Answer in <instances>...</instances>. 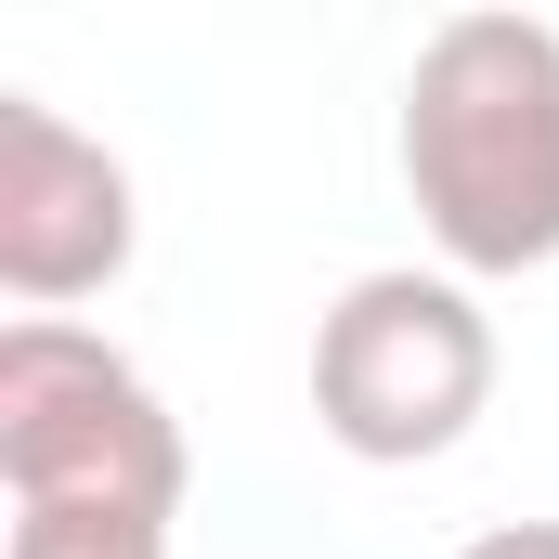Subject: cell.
Wrapping results in <instances>:
<instances>
[{
  "label": "cell",
  "instance_id": "5b68a950",
  "mask_svg": "<svg viewBox=\"0 0 559 559\" xmlns=\"http://www.w3.org/2000/svg\"><path fill=\"white\" fill-rule=\"evenodd\" d=\"M0 559H169V521H143V508H13Z\"/></svg>",
  "mask_w": 559,
  "mask_h": 559
},
{
  "label": "cell",
  "instance_id": "277c9868",
  "mask_svg": "<svg viewBox=\"0 0 559 559\" xmlns=\"http://www.w3.org/2000/svg\"><path fill=\"white\" fill-rule=\"evenodd\" d=\"M131 169L39 92H0V286L66 325V299H105L131 274Z\"/></svg>",
  "mask_w": 559,
  "mask_h": 559
},
{
  "label": "cell",
  "instance_id": "6da1fadb",
  "mask_svg": "<svg viewBox=\"0 0 559 559\" xmlns=\"http://www.w3.org/2000/svg\"><path fill=\"white\" fill-rule=\"evenodd\" d=\"M404 195L442 274H547L559 261V26L442 13L404 79Z\"/></svg>",
  "mask_w": 559,
  "mask_h": 559
},
{
  "label": "cell",
  "instance_id": "7a4b0ae2",
  "mask_svg": "<svg viewBox=\"0 0 559 559\" xmlns=\"http://www.w3.org/2000/svg\"><path fill=\"white\" fill-rule=\"evenodd\" d=\"M495 404V312L455 274H352L312 325V417L365 468L455 455Z\"/></svg>",
  "mask_w": 559,
  "mask_h": 559
},
{
  "label": "cell",
  "instance_id": "3957f363",
  "mask_svg": "<svg viewBox=\"0 0 559 559\" xmlns=\"http://www.w3.org/2000/svg\"><path fill=\"white\" fill-rule=\"evenodd\" d=\"M0 481H13V508H143V521H182V417L92 325L13 312L0 325Z\"/></svg>",
  "mask_w": 559,
  "mask_h": 559
},
{
  "label": "cell",
  "instance_id": "8992f818",
  "mask_svg": "<svg viewBox=\"0 0 559 559\" xmlns=\"http://www.w3.org/2000/svg\"><path fill=\"white\" fill-rule=\"evenodd\" d=\"M455 559H559V521H495V534H468Z\"/></svg>",
  "mask_w": 559,
  "mask_h": 559
}]
</instances>
